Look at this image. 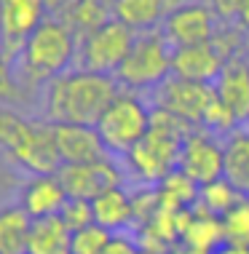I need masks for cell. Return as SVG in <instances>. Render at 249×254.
Listing matches in <instances>:
<instances>
[{
  "label": "cell",
  "instance_id": "obj_1",
  "mask_svg": "<svg viewBox=\"0 0 249 254\" xmlns=\"http://www.w3.org/2000/svg\"><path fill=\"white\" fill-rule=\"evenodd\" d=\"M118 91L121 83L115 75L73 67L43 88V118L51 123L96 126Z\"/></svg>",
  "mask_w": 249,
  "mask_h": 254
},
{
  "label": "cell",
  "instance_id": "obj_2",
  "mask_svg": "<svg viewBox=\"0 0 249 254\" xmlns=\"http://www.w3.org/2000/svg\"><path fill=\"white\" fill-rule=\"evenodd\" d=\"M78 35L59 16H48L24 43L16 64V78L24 91L46 88L62 72L73 70L78 59Z\"/></svg>",
  "mask_w": 249,
  "mask_h": 254
},
{
  "label": "cell",
  "instance_id": "obj_3",
  "mask_svg": "<svg viewBox=\"0 0 249 254\" xmlns=\"http://www.w3.org/2000/svg\"><path fill=\"white\" fill-rule=\"evenodd\" d=\"M0 153L24 174H54L62 166L54 123L27 118L11 105H0Z\"/></svg>",
  "mask_w": 249,
  "mask_h": 254
},
{
  "label": "cell",
  "instance_id": "obj_4",
  "mask_svg": "<svg viewBox=\"0 0 249 254\" xmlns=\"http://www.w3.org/2000/svg\"><path fill=\"white\" fill-rule=\"evenodd\" d=\"M188 123L177 115L153 107L150 131L123 155V169L137 185H158L179 166V147L188 134Z\"/></svg>",
  "mask_w": 249,
  "mask_h": 254
},
{
  "label": "cell",
  "instance_id": "obj_5",
  "mask_svg": "<svg viewBox=\"0 0 249 254\" xmlns=\"http://www.w3.org/2000/svg\"><path fill=\"white\" fill-rule=\"evenodd\" d=\"M150 123H153V107L142 99V94L121 88L102 113V118L96 121V131L110 155L123 158L150 131Z\"/></svg>",
  "mask_w": 249,
  "mask_h": 254
},
{
  "label": "cell",
  "instance_id": "obj_6",
  "mask_svg": "<svg viewBox=\"0 0 249 254\" xmlns=\"http://www.w3.org/2000/svg\"><path fill=\"white\" fill-rule=\"evenodd\" d=\"M171 54H174V49H171V43L166 40L161 30L140 32L129 57L123 59V64L115 72L121 88L140 91V94L156 91L171 75Z\"/></svg>",
  "mask_w": 249,
  "mask_h": 254
},
{
  "label": "cell",
  "instance_id": "obj_7",
  "mask_svg": "<svg viewBox=\"0 0 249 254\" xmlns=\"http://www.w3.org/2000/svg\"><path fill=\"white\" fill-rule=\"evenodd\" d=\"M134 40H137L134 30H129L118 19H110V22H105L102 27H96V30H91L88 35L78 40L75 67L115 75L118 67L123 64V59L129 57Z\"/></svg>",
  "mask_w": 249,
  "mask_h": 254
},
{
  "label": "cell",
  "instance_id": "obj_8",
  "mask_svg": "<svg viewBox=\"0 0 249 254\" xmlns=\"http://www.w3.org/2000/svg\"><path fill=\"white\" fill-rule=\"evenodd\" d=\"M54 8L57 0H0V51L16 62L30 35L54 16Z\"/></svg>",
  "mask_w": 249,
  "mask_h": 254
},
{
  "label": "cell",
  "instance_id": "obj_9",
  "mask_svg": "<svg viewBox=\"0 0 249 254\" xmlns=\"http://www.w3.org/2000/svg\"><path fill=\"white\" fill-rule=\"evenodd\" d=\"M179 171L196 180L198 185H206L212 180H220L225 169V136L209 131L206 126L188 128L179 147Z\"/></svg>",
  "mask_w": 249,
  "mask_h": 254
},
{
  "label": "cell",
  "instance_id": "obj_10",
  "mask_svg": "<svg viewBox=\"0 0 249 254\" xmlns=\"http://www.w3.org/2000/svg\"><path fill=\"white\" fill-rule=\"evenodd\" d=\"M214 99L212 83H198V80H185L177 75H169L161 86L153 91V107H161L166 113L177 115L188 126H201L204 115Z\"/></svg>",
  "mask_w": 249,
  "mask_h": 254
},
{
  "label": "cell",
  "instance_id": "obj_11",
  "mask_svg": "<svg viewBox=\"0 0 249 254\" xmlns=\"http://www.w3.org/2000/svg\"><path fill=\"white\" fill-rule=\"evenodd\" d=\"M217 27L220 19L214 16L206 0H179L166 16L161 32L171 43V49H185V46L212 43Z\"/></svg>",
  "mask_w": 249,
  "mask_h": 254
},
{
  "label": "cell",
  "instance_id": "obj_12",
  "mask_svg": "<svg viewBox=\"0 0 249 254\" xmlns=\"http://www.w3.org/2000/svg\"><path fill=\"white\" fill-rule=\"evenodd\" d=\"M123 171L126 169H123V163L115 161V155H105L83 163H62L57 174L70 198L94 201L102 190L113 188V185H123V180H126Z\"/></svg>",
  "mask_w": 249,
  "mask_h": 254
},
{
  "label": "cell",
  "instance_id": "obj_13",
  "mask_svg": "<svg viewBox=\"0 0 249 254\" xmlns=\"http://www.w3.org/2000/svg\"><path fill=\"white\" fill-rule=\"evenodd\" d=\"M67 198L70 195H67L59 174L54 171V174H27V180L19 185L16 203L32 219H40V217L62 214Z\"/></svg>",
  "mask_w": 249,
  "mask_h": 254
},
{
  "label": "cell",
  "instance_id": "obj_14",
  "mask_svg": "<svg viewBox=\"0 0 249 254\" xmlns=\"http://www.w3.org/2000/svg\"><path fill=\"white\" fill-rule=\"evenodd\" d=\"M54 139L62 163H83L110 155L96 126L86 123H54Z\"/></svg>",
  "mask_w": 249,
  "mask_h": 254
},
{
  "label": "cell",
  "instance_id": "obj_15",
  "mask_svg": "<svg viewBox=\"0 0 249 254\" xmlns=\"http://www.w3.org/2000/svg\"><path fill=\"white\" fill-rule=\"evenodd\" d=\"M214 94L225 107H231V113L239 118L244 126L249 123V57L239 54V57L228 59L223 72L214 80Z\"/></svg>",
  "mask_w": 249,
  "mask_h": 254
},
{
  "label": "cell",
  "instance_id": "obj_16",
  "mask_svg": "<svg viewBox=\"0 0 249 254\" xmlns=\"http://www.w3.org/2000/svg\"><path fill=\"white\" fill-rule=\"evenodd\" d=\"M225 62L228 59L214 49V43L185 46V49H174L171 54V75L185 80H198V83H214Z\"/></svg>",
  "mask_w": 249,
  "mask_h": 254
},
{
  "label": "cell",
  "instance_id": "obj_17",
  "mask_svg": "<svg viewBox=\"0 0 249 254\" xmlns=\"http://www.w3.org/2000/svg\"><path fill=\"white\" fill-rule=\"evenodd\" d=\"M177 3L179 0H113V19L123 22L140 35V32L161 30Z\"/></svg>",
  "mask_w": 249,
  "mask_h": 254
},
{
  "label": "cell",
  "instance_id": "obj_18",
  "mask_svg": "<svg viewBox=\"0 0 249 254\" xmlns=\"http://www.w3.org/2000/svg\"><path fill=\"white\" fill-rule=\"evenodd\" d=\"M94 222L107 228L110 233L134 230V209H131V190L126 185H113L102 190L91 201Z\"/></svg>",
  "mask_w": 249,
  "mask_h": 254
},
{
  "label": "cell",
  "instance_id": "obj_19",
  "mask_svg": "<svg viewBox=\"0 0 249 254\" xmlns=\"http://www.w3.org/2000/svg\"><path fill=\"white\" fill-rule=\"evenodd\" d=\"M179 241L198 246L206 252H217L225 246V230H223V217L206 211L204 206H193L182 214V230H179Z\"/></svg>",
  "mask_w": 249,
  "mask_h": 254
},
{
  "label": "cell",
  "instance_id": "obj_20",
  "mask_svg": "<svg viewBox=\"0 0 249 254\" xmlns=\"http://www.w3.org/2000/svg\"><path fill=\"white\" fill-rule=\"evenodd\" d=\"M54 16H59L75 35L83 38L113 19V0H59Z\"/></svg>",
  "mask_w": 249,
  "mask_h": 254
},
{
  "label": "cell",
  "instance_id": "obj_21",
  "mask_svg": "<svg viewBox=\"0 0 249 254\" xmlns=\"http://www.w3.org/2000/svg\"><path fill=\"white\" fill-rule=\"evenodd\" d=\"M73 230L59 214L32 219L24 254H73Z\"/></svg>",
  "mask_w": 249,
  "mask_h": 254
},
{
  "label": "cell",
  "instance_id": "obj_22",
  "mask_svg": "<svg viewBox=\"0 0 249 254\" xmlns=\"http://www.w3.org/2000/svg\"><path fill=\"white\" fill-rule=\"evenodd\" d=\"M223 177L241 195H249V128L239 126L225 136V169Z\"/></svg>",
  "mask_w": 249,
  "mask_h": 254
},
{
  "label": "cell",
  "instance_id": "obj_23",
  "mask_svg": "<svg viewBox=\"0 0 249 254\" xmlns=\"http://www.w3.org/2000/svg\"><path fill=\"white\" fill-rule=\"evenodd\" d=\"M32 217L19 203L0 206V254H24Z\"/></svg>",
  "mask_w": 249,
  "mask_h": 254
},
{
  "label": "cell",
  "instance_id": "obj_24",
  "mask_svg": "<svg viewBox=\"0 0 249 254\" xmlns=\"http://www.w3.org/2000/svg\"><path fill=\"white\" fill-rule=\"evenodd\" d=\"M158 188V206H166V209H174V211H185L193 209L198 203V190L201 185L196 180H190L185 171L174 169L166 180H161L156 185Z\"/></svg>",
  "mask_w": 249,
  "mask_h": 254
},
{
  "label": "cell",
  "instance_id": "obj_25",
  "mask_svg": "<svg viewBox=\"0 0 249 254\" xmlns=\"http://www.w3.org/2000/svg\"><path fill=\"white\" fill-rule=\"evenodd\" d=\"M239 198H241V193L225 180V177L206 182V185H201V190H198V206H204L206 211L220 214V217H223Z\"/></svg>",
  "mask_w": 249,
  "mask_h": 254
},
{
  "label": "cell",
  "instance_id": "obj_26",
  "mask_svg": "<svg viewBox=\"0 0 249 254\" xmlns=\"http://www.w3.org/2000/svg\"><path fill=\"white\" fill-rule=\"evenodd\" d=\"M223 230H225V244L249 249V195H241L223 214Z\"/></svg>",
  "mask_w": 249,
  "mask_h": 254
},
{
  "label": "cell",
  "instance_id": "obj_27",
  "mask_svg": "<svg viewBox=\"0 0 249 254\" xmlns=\"http://www.w3.org/2000/svg\"><path fill=\"white\" fill-rule=\"evenodd\" d=\"M30 99H32V94L24 91V86L19 83L13 62L0 51V105L19 107V105H27Z\"/></svg>",
  "mask_w": 249,
  "mask_h": 254
},
{
  "label": "cell",
  "instance_id": "obj_28",
  "mask_svg": "<svg viewBox=\"0 0 249 254\" xmlns=\"http://www.w3.org/2000/svg\"><path fill=\"white\" fill-rule=\"evenodd\" d=\"M110 233L107 228H102V225H86V228L81 230H73V246L70 252L73 254H102V249H105V244L110 241Z\"/></svg>",
  "mask_w": 249,
  "mask_h": 254
},
{
  "label": "cell",
  "instance_id": "obj_29",
  "mask_svg": "<svg viewBox=\"0 0 249 254\" xmlns=\"http://www.w3.org/2000/svg\"><path fill=\"white\" fill-rule=\"evenodd\" d=\"M131 209H134V230H137L158 211V188L156 185H137L131 190Z\"/></svg>",
  "mask_w": 249,
  "mask_h": 254
},
{
  "label": "cell",
  "instance_id": "obj_30",
  "mask_svg": "<svg viewBox=\"0 0 249 254\" xmlns=\"http://www.w3.org/2000/svg\"><path fill=\"white\" fill-rule=\"evenodd\" d=\"M201 126H206L209 131L220 134V136H228L231 131H236L241 123H239L236 115L231 113V107H225L223 102L217 99V94H214V99H212L209 110H206V115H204V123H201Z\"/></svg>",
  "mask_w": 249,
  "mask_h": 254
},
{
  "label": "cell",
  "instance_id": "obj_31",
  "mask_svg": "<svg viewBox=\"0 0 249 254\" xmlns=\"http://www.w3.org/2000/svg\"><path fill=\"white\" fill-rule=\"evenodd\" d=\"M59 217L67 222V228H70V230L86 228V225L94 222L91 201H86V198H67V203H65V209H62Z\"/></svg>",
  "mask_w": 249,
  "mask_h": 254
},
{
  "label": "cell",
  "instance_id": "obj_32",
  "mask_svg": "<svg viewBox=\"0 0 249 254\" xmlns=\"http://www.w3.org/2000/svg\"><path fill=\"white\" fill-rule=\"evenodd\" d=\"M102 254H142V246L137 241L134 233H113L110 236V241L105 244V249Z\"/></svg>",
  "mask_w": 249,
  "mask_h": 254
},
{
  "label": "cell",
  "instance_id": "obj_33",
  "mask_svg": "<svg viewBox=\"0 0 249 254\" xmlns=\"http://www.w3.org/2000/svg\"><path fill=\"white\" fill-rule=\"evenodd\" d=\"M206 3H209V8L214 11V16L220 22H239L247 0H206Z\"/></svg>",
  "mask_w": 249,
  "mask_h": 254
},
{
  "label": "cell",
  "instance_id": "obj_34",
  "mask_svg": "<svg viewBox=\"0 0 249 254\" xmlns=\"http://www.w3.org/2000/svg\"><path fill=\"white\" fill-rule=\"evenodd\" d=\"M169 254H217V252H206V249H198V246H190V244H185V241H177L169 249Z\"/></svg>",
  "mask_w": 249,
  "mask_h": 254
},
{
  "label": "cell",
  "instance_id": "obj_35",
  "mask_svg": "<svg viewBox=\"0 0 249 254\" xmlns=\"http://www.w3.org/2000/svg\"><path fill=\"white\" fill-rule=\"evenodd\" d=\"M217 254H249L247 246H231V244H225L223 249H217Z\"/></svg>",
  "mask_w": 249,
  "mask_h": 254
},
{
  "label": "cell",
  "instance_id": "obj_36",
  "mask_svg": "<svg viewBox=\"0 0 249 254\" xmlns=\"http://www.w3.org/2000/svg\"><path fill=\"white\" fill-rule=\"evenodd\" d=\"M239 24L244 27V30L249 32V0L244 3V8H241V16H239Z\"/></svg>",
  "mask_w": 249,
  "mask_h": 254
},
{
  "label": "cell",
  "instance_id": "obj_37",
  "mask_svg": "<svg viewBox=\"0 0 249 254\" xmlns=\"http://www.w3.org/2000/svg\"><path fill=\"white\" fill-rule=\"evenodd\" d=\"M142 254H156V252H142Z\"/></svg>",
  "mask_w": 249,
  "mask_h": 254
}]
</instances>
